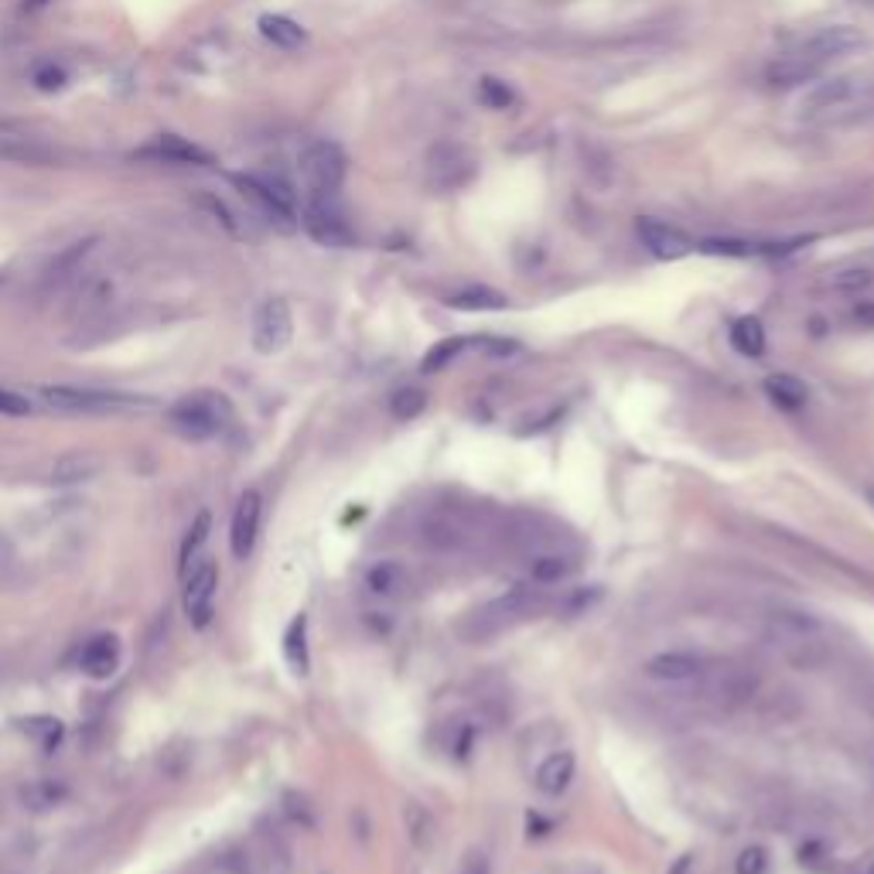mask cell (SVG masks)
Here are the masks:
<instances>
[{
  "mask_svg": "<svg viewBox=\"0 0 874 874\" xmlns=\"http://www.w3.org/2000/svg\"><path fill=\"white\" fill-rule=\"evenodd\" d=\"M237 424V410L229 403V396L215 390H199L181 396L178 403L168 406V428L181 434L185 441H209L219 438Z\"/></svg>",
  "mask_w": 874,
  "mask_h": 874,
  "instance_id": "obj_1",
  "label": "cell"
},
{
  "mask_svg": "<svg viewBox=\"0 0 874 874\" xmlns=\"http://www.w3.org/2000/svg\"><path fill=\"white\" fill-rule=\"evenodd\" d=\"M229 181H233V189L247 199V205H250L267 225L281 229V233H291V229L301 222V215H298V195H294L288 178L247 171V174H233Z\"/></svg>",
  "mask_w": 874,
  "mask_h": 874,
  "instance_id": "obj_2",
  "label": "cell"
},
{
  "mask_svg": "<svg viewBox=\"0 0 874 874\" xmlns=\"http://www.w3.org/2000/svg\"><path fill=\"white\" fill-rule=\"evenodd\" d=\"M772 646L793 663H816L826 653V629L810 612L775 609L765 622Z\"/></svg>",
  "mask_w": 874,
  "mask_h": 874,
  "instance_id": "obj_3",
  "label": "cell"
},
{
  "mask_svg": "<svg viewBox=\"0 0 874 874\" xmlns=\"http://www.w3.org/2000/svg\"><path fill=\"white\" fill-rule=\"evenodd\" d=\"M345 151L335 141H311L298 154V171L311 199H335L345 181Z\"/></svg>",
  "mask_w": 874,
  "mask_h": 874,
  "instance_id": "obj_4",
  "label": "cell"
},
{
  "mask_svg": "<svg viewBox=\"0 0 874 874\" xmlns=\"http://www.w3.org/2000/svg\"><path fill=\"white\" fill-rule=\"evenodd\" d=\"M41 400L59 413H127V410L151 406V400H141V396L89 390V386H44Z\"/></svg>",
  "mask_w": 874,
  "mask_h": 874,
  "instance_id": "obj_5",
  "label": "cell"
},
{
  "mask_svg": "<svg viewBox=\"0 0 874 874\" xmlns=\"http://www.w3.org/2000/svg\"><path fill=\"white\" fill-rule=\"evenodd\" d=\"M301 225L318 247L345 250L355 243V229L345 219V212L335 205V199H308V205L301 212Z\"/></svg>",
  "mask_w": 874,
  "mask_h": 874,
  "instance_id": "obj_6",
  "label": "cell"
},
{
  "mask_svg": "<svg viewBox=\"0 0 874 874\" xmlns=\"http://www.w3.org/2000/svg\"><path fill=\"white\" fill-rule=\"evenodd\" d=\"M424 171H428V185L434 192H458V189L472 185V178L479 174V161L462 144H438L428 154Z\"/></svg>",
  "mask_w": 874,
  "mask_h": 874,
  "instance_id": "obj_7",
  "label": "cell"
},
{
  "mask_svg": "<svg viewBox=\"0 0 874 874\" xmlns=\"http://www.w3.org/2000/svg\"><path fill=\"white\" fill-rule=\"evenodd\" d=\"M294 339V314L284 298H267L253 314V349L260 355H278Z\"/></svg>",
  "mask_w": 874,
  "mask_h": 874,
  "instance_id": "obj_8",
  "label": "cell"
},
{
  "mask_svg": "<svg viewBox=\"0 0 874 874\" xmlns=\"http://www.w3.org/2000/svg\"><path fill=\"white\" fill-rule=\"evenodd\" d=\"M185 594H181V605L192 622V629H209L215 615V591H219V567L212 561H202L185 581Z\"/></svg>",
  "mask_w": 874,
  "mask_h": 874,
  "instance_id": "obj_9",
  "label": "cell"
},
{
  "mask_svg": "<svg viewBox=\"0 0 874 874\" xmlns=\"http://www.w3.org/2000/svg\"><path fill=\"white\" fill-rule=\"evenodd\" d=\"M831 66L826 62L813 44H810V38L806 41H800V44H793L790 52H782L778 59H772V66H768V82L772 86H803V82H813L816 76H823V69Z\"/></svg>",
  "mask_w": 874,
  "mask_h": 874,
  "instance_id": "obj_10",
  "label": "cell"
},
{
  "mask_svg": "<svg viewBox=\"0 0 874 874\" xmlns=\"http://www.w3.org/2000/svg\"><path fill=\"white\" fill-rule=\"evenodd\" d=\"M130 158L133 161H151V164H181V168H205V164H212V154L205 148L185 141V137H178V133H158L151 144L137 148Z\"/></svg>",
  "mask_w": 874,
  "mask_h": 874,
  "instance_id": "obj_11",
  "label": "cell"
},
{
  "mask_svg": "<svg viewBox=\"0 0 874 874\" xmlns=\"http://www.w3.org/2000/svg\"><path fill=\"white\" fill-rule=\"evenodd\" d=\"M635 233H639L642 247H646L656 260H683L697 250V243L690 240L680 225H670V222L653 219V215H642L635 222Z\"/></svg>",
  "mask_w": 874,
  "mask_h": 874,
  "instance_id": "obj_12",
  "label": "cell"
},
{
  "mask_svg": "<svg viewBox=\"0 0 874 874\" xmlns=\"http://www.w3.org/2000/svg\"><path fill=\"white\" fill-rule=\"evenodd\" d=\"M260 523H263V499L257 489H247L237 502L233 523H229V550H233L237 561H247L257 550Z\"/></svg>",
  "mask_w": 874,
  "mask_h": 874,
  "instance_id": "obj_13",
  "label": "cell"
},
{
  "mask_svg": "<svg viewBox=\"0 0 874 874\" xmlns=\"http://www.w3.org/2000/svg\"><path fill=\"white\" fill-rule=\"evenodd\" d=\"M861 82L854 76H834V79H823L816 82L810 93L800 100V110L806 117H820V113H834V110H844L854 97H857Z\"/></svg>",
  "mask_w": 874,
  "mask_h": 874,
  "instance_id": "obj_14",
  "label": "cell"
},
{
  "mask_svg": "<svg viewBox=\"0 0 874 874\" xmlns=\"http://www.w3.org/2000/svg\"><path fill=\"white\" fill-rule=\"evenodd\" d=\"M574 772H577V759L571 749H554L550 755H543V762L536 765L533 772V786L550 796V800H557L571 790V782H574Z\"/></svg>",
  "mask_w": 874,
  "mask_h": 874,
  "instance_id": "obj_15",
  "label": "cell"
},
{
  "mask_svg": "<svg viewBox=\"0 0 874 874\" xmlns=\"http://www.w3.org/2000/svg\"><path fill=\"white\" fill-rule=\"evenodd\" d=\"M120 666V639L113 632L93 635L79 653V670L93 680H110Z\"/></svg>",
  "mask_w": 874,
  "mask_h": 874,
  "instance_id": "obj_16",
  "label": "cell"
},
{
  "mask_svg": "<svg viewBox=\"0 0 874 874\" xmlns=\"http://www.w3.org/2000/svg\"><path fill=\"white\" fill-rule=\"evenodd\" d=\"M646 676L656 683H694L704 676V660L694 653H660L646 663Z\"/></svg>",
  "mask_w": 874,
  "mask_h": 874,
  "instance_id": "obj_17",
  "label": "cell"
},
{
  "mask_svg": "<svg viewBox=\"0 0 874 874\" xmlns=\"http://www.w3.org/2000/svg\"><path fill=\"white\" fill-rule=\"evenodd\" d=\"M810 44L826 62H834V59H844V56L857 52L864 44V34L857 28H851V24H834V28H820L816 34H810Z\"/></svg>",
  "mask_w": 874,
  "mask_h": 874,
  "instance_id": "obj_18",
  "label": "cell"
},
{
  "mask_svg": "<svg viewBox=\"0 0 874 874\" xmlns=\"http://www.w3.org/2000/svg\"><path fill=\"white\" fill-rule=\"evenodd\" d=\"M209 536H212V516H209V513H199V516L192 520L185 540H181V557H178V574H181V581H185V577L205 561Z\"/></svg>",
  "mask_w": 874,
  "mask_h": 874,
  "instance_id": "obj_19",
  "label": "cell"
},
{
  "mask_svg": "<svg viewBox=\"0 0 874 874\" xmlns=\"http://www.w3.org/2000/svg\"><path fill=\"white\" fill-rule=\"evenodd\" d=\"M365 591L376 597H403L410 587V574L400 561H376L370 571H365Z\"/></svg>",
  "mask_w": 874,
  "mask_h": 874,
  "instance_id": "obj_20",
  "label": "cell"
},
{
  "mask_svg": "<svg viewBox=\"0 0 874 874\" xmlns=\"http://www.w3.org/2000/svg\"><path fill=\"white\" fill-rule=\"evenodd\" d=\"M765 393L782 410H803L810 403V386L793 373H772L765 380Z\"/></svg>",
  "mask_w": 874,
  "mask_h": 874,
  "instance_id": "obj_21",
  "label": "cell"
},
{
  "mask_svg": "<svg viewBox=\"0 0 874 874\" xmlns=\"http://www.w3.org/2000/svg\"><path fill=\"white\" fill-rule=\"evenodd\" d=\"M89 253H93V240L69 247V250L49 267V273H44V288H49V291H59V288H66L69 281H76V273H82V263H86Z\"/></svg>",
  "mask_w": 874,
  "mask_h": 874,
  "instance_id": "obj_22",
  "label": "cell"
},
{
  "mask_svg": "<svg viewBox=\"0 0 874 874\" xmlns=\"http://www.w3.org/2000/svg\"><path fill=\"white\" fill-rule=\"evenodd\" d=\"M257 28L270 44H278V49H301L308 41V31L294 18H284V14H263Z\"/></svg>",
  "mask_w": 874,
  "mask_h": 874,
  "instance_id": "obj_23",
  "label": "cell"
},
{
  "mask_svg": "<svg viewBox=\"0 0 874 874\" xmlns=\"http://www.w3.org/2000/svg\"><path fill=\"white\" fill-rule=\"evenodd\" d=\"M284 660L288 666L298 673V676H308V666H311V656H308V615H294L291 625L284 629Z\"/></svg>",
  "mask_w": 874,
  "mask_h": 874,
  "instance_id": "obj_24",
  "label": "cell"
},
{
  "mask_svg": "<svg viewBox=\"0 0 874 874\" xmlns=\"http://www.w3.org/2000/svg\"><path fill=\"white\" fill-rule=\"evenodd\" d=\"M448 304L458 308V311H502V308H510V298L492 291V288H462V291H454L448 294Z\"/></svg>",
  "mask_w": 874,
  "mask_h": 874,
  "instance_id": "obj_25",
  "label": "cell"
},
{
  "mask_svg": "<svg viewBox=\"0 0 874 874\" xmlns=\"http://www.w3.org/2000/svg\"><path fill=\"white\" fill-rule=\"evenodd\" d=\"M100 472V458L93 451H69L62 454L56 469H52V479L56 482H86Z\"/></svg>",
  "mask_w": 874,
  "mask_h": 874,
  "instance_id": "obj_26",
  "label": "cell"
},
{
  "mask_svg": "<svg viewBox=\"0 0 874 874\" xmlns=\"http://www.w3.org/2000/svg\"><path fill=\"white\" fill-rule=\"evenodd\" d=\"M465 526L454 523V520H444V516H434L428 523H421V543L434 546V550H454L465 543Z\"/></svg>",
  "mask_w": 874,
  "mask_h": 874,
  "instance_id": "obj_27",
  "label": "cell"
},
{
  "mask_svg": "<svg viewBox=\"0 0 874 874\" xmlns=\"http://www.w3.org/2000/svg\"><path fill=\"white\" fill-rule=\"evenodd\" d=\"M731 345L739 349L742 355H749V359H759V355L765 352V329H762V321L752 318V314L734 321V325H731Z\"/></svg>",
  "mask_w": 874,
  "mask_h": 874,
  "instance_id": "obj_28",
  "label": "cell"
},
{
  "mask_svg": "<svg viewBox=\"0 0 874 874\" xmlns=\"http://www.w3.org/2000/svg\"><path fill=\"white\" fill-rule=\"evenodd\" d=\"M66 800V786L62 782H52V778H38V782H28L21 790V803L34 813H44V810H56L59 803Z\"/></svg>",
  "mask_w": 874,
  "mask_h": 874,
  "instance_id": "obj_29",
  "label": "cell"
},
{
  "mask_svg": "<svg viewBox=\"0 0 874 874\" xmlns=\"http://www.w3.org/2000/svg\"><path fill=\"white\" fill-rule=\"evenodd\" d=\"M574 571V561L564 554H536L530 561V581L533 584H561Z\"/></svg>",
  "mask_w": 874,
  "mask_h": 874,
  "instance_id": "obj_30",
  "label": "cell"
},
{
  "mask_svg": "<svg viewBox=\"0 0 874 874\" xmlns=\"http://www.w3.org/2000/svg\"><path fill=\"white\" fill-rule=\"evenodd\" d=\"M479 100L489 107V110H513L520 103L516 89L505 82V79H495V76H482L479 79Z\"/></svg>",
  "mask_w": 874,
  "mask_h": 874,
  "instance_id": "obj_31",
  "label": "cell"
},
{
  "mask_svg": "<svg viewBox=\"0 0 874 874\" xmlns=\"http://www.w3.org/2000/svg\"><path fill=\"white\" fill-rule=\"evenodd\" d=\"M21 731L28 734V739L44 749V752H52L59 742H62V721L59 717H31V721H21Z\"/></svg>",
  "mask_w": 874,
  "mask_h": 874,
  "instance_id": "obj_32",
  "label": "cell"
},
{
  "mask_svg": "<svg viewBox=\"0 0 874 874\" xmlns=\"http://www.w3.org/2000/svg\"><path fill=\"white\" fill-rule=\"evenodd\" d=\"M424 406H428V393L418 390V386H403V390H396L393 400H390V410H393V418H396V421H413V418H421Z\"/></svg>",
  "mask_w": 874,
  "mask_h": 874,
  "instance_id": "obj_33",
  "label": "cell"
},
{
  "mask_svg": "<svg viewBox=\"0 0 874 874\" xmlns=\"http://www.w3.org/2000/svg\"><path fill=\"white\" fill-rule=\"evenodd\" d=\"M465 339H444V342H438L428 355H424V362H421V370L424 373H438V370H444L448 362H454L458 355L465 352Z\"/></svg>",
  "mask_w": 874,
  "mask_h": 874,
  "instance_id": "obj_34",
  "label": "cell"
},
{
  "mask_svg": "<svg viewBox=\"0 0 874 874\" xmlns=\"http://www.w3.org/2000/svg\"><path fill=\"white\" fill-rule=\"evenodd\" d=\"M406 823H410V837L418 847H431L434 844V820L424 806L410 803L406 806Z\"/></svg>",
  "mask_w": 874,
  "mask_h": 874,
  "instance_id": "obj_35",
  "label": "cell"
},
{
  "mask_svg": "<svg viewBox=\"0 0 874 874\" xmlns=\"http://www.w3.org/2000/svg\"><path fill=\"white\" fill-rule=\"evenodd\" d=\"M31 410H34V403L24 393L0 386V418H28Z\"/></svg>",
  "mask_w": 874,
  "mask_h": 874,
  "instance_id": "obj_36",
  "label": "cell"
},
{
  "mask_svg": "<svg viewBox=\"0 0 874 874\" xmlns=\"http://www.w3.org/2000/svg\"><path fill=\"white\" fill-rule=\"evenodd\" d=\"M871 270H864V267H854V270H837L834 278H831V288L834 291H864V288H871Z\"/></svg>",
  "mask_w": 874,
  "mask_h": 874,
  "instance_id": "obj_37",
  "label": "cell"
},
{
  "mask_svg": "<svg viewBox=\"0 0 874 874\" xmlns=\"http://www.w3.org/2000/svg\"><path fill=\"white\" fill-rule=\"evenodd\" d=\"M199 202H202V205H205V209H209V212L215 215V222H219V225L225 229V233H233V237H240V222H237V215H233V212H229V205H225L222 199H215V195H202Z\"/></svg>",
  "mask_w": 874,
  "mask_h": 874,
  "instance_id": "obj_38",
  "label": "cell"
},
{
  "mask_svg": "<svg viewBox=\"0 0 874 874\" xmlns=\"http://www.w3.org/2000/svg\"><path fill=\"white\" fill-rule=\"evenodd\" d=\"M734 871L739 874H765L768 871V854L765 847H745L739 854V864H734Z\"/></svg>",
  "mask_w": 874,
  "mask_h": 874,
  "instance_id": "obj_39",
  "label": "cell"
},
{
  "mask_svg": "<svg viewBox=\"0 0 874 874\" xmlns=\"http://www.w3.org/2000/svg\"><path fill=\"white\" fill-rule=\"evenodd\" d=\"M34 82H38V89H44V93H52V89H62V86H66V72H62V69H41V72L34 76Z\"/></svg>",
  "mask_w": 874,
  "mask_h": 874,
  "instance_id": "obj_40",
  "label": "cell"
},
{
  "mask_svg": "<svg viewBox=\"0 0 874 874\" xmlns=\"http://www.w3.org/2000/svg\"><path fill=\"white\" fill-rule=\"evenodd\" d=\"M11 567H14V546L4 533H0V581L11 574Z\"/></svg>",
  "mask_w": 874,
  "mask_h": 874,
  "instance_id": "obj_41",
  "label": "cell"
},
{
  "mask_svg": "<svg viewBox=\"0 0 874 874\" xmlns=\"http://www.w3.org/2000/svg\"><path fill=\"white\" fill-rule=\"evenodd\" d=\"M288 816L294 820V823H301V826H311V810H308V803L301 800V796H288Z\"/></svg>",
  "mask_w": 874,
  "mask_h": 874,
  "instance_id": "obj_42",
  "label": "cell"
},
{
  "mask_svg": "<svg viewBox=\"0 0 874 874\" xmlns=\"http://www.w3.org/2000/svg\"><path fill=\"white\" fill-rule=\"evenodd\" d=\"M489 871V864H485V857L482 854H472L469 857V864L462 867V874H485Z\"/></svg>",
  "mask_w": 874,
  "mask_h": 874,
  "instance_id": "obj_43",
  "label": "cell"
},
{
  "mask_svg": "<svg viewBox=\"0 0 874 874\" xmlns=\"http://www.w3.org/2000/svg\"><path fill=\"white\" fill-rule=\"evenodd\" d=\"M854 874H874V854L861 857V861L854 864Z\"/></svg>",
  "mask_w": 874,
  "mask_h": 874,
  "instance_id": "obj_44",
  "label": "cell"
},
{
  "mask_svg": "<svg viewBox=\"0 0 874 874\" xmlns=\"http://www.w3.org/2000/svg\"><path fill=\"white\" fill-rule=\"evenodd\" d=\"M44 4H49V0H24V8H28V11H41Z\"/></svg>",
  "mask_w": 874,
  "mask_h": 874,
  "instance_id": "obj_45",
  "label": "cell"
},
{
  "mask_svg": "<svg viewBox=\"0 0 874 874\" xmlns=\"http://www.w3.org/2000/svg\"><path fill=\"white\" fill-rule=\"evenodd\" d=\"M864 495H867V502L874 505V482H867V485H864Z\"/></svg>",
  "mask_w": 874,
  "mask_h": 874,
  "instance_id": "obj_46",
  "label": "cell"
}]
</instances>
